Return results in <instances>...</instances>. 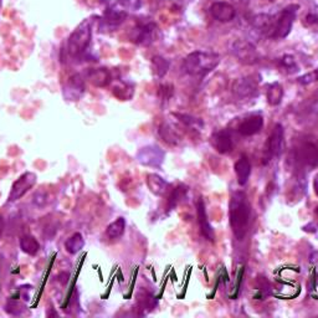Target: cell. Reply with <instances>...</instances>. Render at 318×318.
<instances>
[{
    "instance_id": "1",
    "label": "cell",
    "mask_w": 318,
    "mask_h": 318,
    "mask_svg": "<svg viewBox=\"0 0 318 318\" xmlns=\"http://www.w3.org/2000/svg\"><path fill=\"white\" fill-rule=\"evenodd\" d=\"M250 204L247 196L244 191H234L229 205V217H230V226L234 236L238 240H244L249 230L250 224Z\"/></svg>"
},
{
    "instance_id": "2",
    "label": "cell",
    "mask_w": 318,
    "mask_h": 318,
    "mask_svg": "<svg viewBox=\"0 0 318 318\" xmlns=\"http://www.w3.org/2000/svg\"><path fill=\"white\" fill-rule=\"evenodd\" d=\"M220 64V56L212 51H194L184 58L183 67L193 77H203Z\"/></svg>"
},
{
    "instance_id": "3",
    "label": "cell",
    "mask_w": 318,
    "mask_h": 318,
    "mask_svg": "<svg viewBox=\"0 0 318 318\" xmlns=\"http://www.w3.org/2000/svg\"><path fill=\"white\" fill-rule=\"evenodd\" d=\"M297 10H298V5L291 4V5L286 6L281 13L273 16L271 39H284V37L289 36L292 26H293Z\"/></svg>"
},
{
    "instance_id": "4",
    "label": "cell",
    "mask_w": 318,
    "mask_h": 318,
    "mask_svg": "<svg viewBox=\"0 0 318 318\" xmlns=\"http://www.w3.org/2000/svg\"><path fill=\"white\" fill-rule=\"evenodd\" d=\"M285 147V130L282 125L277 123L273 127L267 142H266L265 151H264V158L265 163L270 162L272 159L277 158L282 154Z\"/></svg>"
},
{
    "instance_id": "5",
    "label": "cell",
    "mask_w": 318,
    "mask_h": 318,
    "mask_svg": "<svg viewBox=\"0 0 318 318\" xmlns=\"http://www.w3.org/2000/svg\"><path fill=\"white\" fill-rule=\"evenodd\" d=\"M91 39V22L85 20L76 27L69 39V51L72 55L82 53Z\"/></svg>"
},
{
    "instance_id": "6",
    "label": "cell",
    "mask_w": 318,
    "mask_h": 318,
    "mask_svg": "<svg viewBox=\"0 0 318 318\" xmlns=\"http://www.w3.org/2000/svg\"><path fill=\"white\" fill-rule=\"evenodd\" d=\"M231 53L238 61L245 65H254L259 60V53H257L256 48L245 40H236L235 43H233Z\"/></svg>"
},
{
    "instance_id": "7",
    "label": "cell",
    "mask_w": 318,
    "mask_h": 318,
    "mask_svg": "<svg viewBox=\"0 0 318 318\" xmlns=\"http://www.w3.org/2000/svg\"><path fill=\"white\" fill-rule=\"evenodd\" d=\"M164 151L157 144H149V146L143 147L137 154L138 162L143 165H147V167H160L164 162Z\"/></svg>"
},
{
    "instance_id": "8",
    "label": "cell",
    "mask_w": 318,
    "mask_h": 318,
    "mask_svg": "<svg viewBox=\"0 0 318 318\" xmlns=\"http://www.w3.org/2000/svg\"><path fill=\"white\" fill-rule=\"evenodd\" d=\"M158 27L154 23L138 24L131 32V40L138 45H151L157 39Z\"/></svg>"
},
{
    "instance_id": "9",
    "label": "cell",
    "mask_w": 318,
    "mask_h": 318,
    "mask_svg": "<svg viewBox=\"0 0 318 318\" xmlns=\"http://www.w3.org/2000/svg\"><path fill=\"white\" fill-rule=\"evenodd\" d=\"M259 81L254 76H245L238 79L233 85V93L240 100H246L256 96L259 91Z\"/></svg>"
},
{
    "instance_id": "10",
    "label": "cell",
    "mask_w": 318,
    "mask_h": 318,
    "mask_svg": "<svg viewBox=\"0 0 318 318\" xmlns=\"http://www.w3.org/2000/svg\"><path fill=\"white\" fill-rule=\"evenodd\" d=\"M264 127V117L261 113H252L245 117L238 125V132L244 137H251L257 134Z\"/></svg>"
},
{
    "instance_id": "11",
    "label": "cell",
    "mask_w": 318,
    "mask_h": 318,
    "mask_svg": "<svg viewBox=\"0 0 318 318\" xmlns=\"http://www.w3.org/2000/svg\"><path fill=\"white\" fill-rule=\"evenodd\" d=\"M212 144L215 151L220 154H228L233 151V135L228 130H220L212 135Z\"/></svg>"
},
{
    "instance_id": "12",
    "label": "cell",
    "mask_w": 318,
    "mask_h": 318,
    "mask_svg": "<svg viewBox=\"0 0 318 318\" xmlns=\"http://www.w3.org/2000/svg\"><path fill=\"white\" fill-rule=\"evenodd\" d=\"M210 14L217 22L230 23L236 16V10L231 4L226 1H216L210 6Z\"/></svg>"
},
{
    "instance_id": "13",
    "label": "cell",
    "mask_w": 318,
    "mask_h": 318,
    "mask_svg": "<svg viewBox=\"0 0 318 318\" xmlns=\"http://www.w3.org/2000/svg\"><path fill=\"white\" fill-rule=\"evenodd\" d=\"M196 212H198V223H199V228H200V231H202V235L204 236L207 240H209V241L212 242L215 240V234H214V230H212V226L210 225L209 219H208L207 209H205V203L203 199H199L198 200Z\"/></svg>"
},
{
    "instance_id": "14",
    "label": "cell",
    "mask_w": 318,
    "mask_h": 318,
    "mask_svg": "<svg viewBox=\"0 0 318 318\" xmlns=\"http://www.w3.org/2000/svg\"><path fill=\"white\" fill-rule=\"evenodd\" d=\"M297 158L305 165H310V167L318 165V144L305 143L297 154Z\"/></svg>"
},
{
    "instance_id": "15",
    "label": "cell",
    "mask_w": 318,
    "mask_h": 318,
    "mask_svg": "<svg viewBox=\"0 0 318 318\" xmlns=\"http://www.w3.org/2000/svg\"><path fill=\"white\" fill-rule=\"evenodd\" d=\"M234 169H235L238 186H244L245 184L247 183V181H249L250 174H251V164H250V160L247 159V157H240V158L236 160L235 165H234Z\"/></svg>"
},
{
    "instance_id": "16",
    "label": "cell",
    "mask_w": 318,
    "mask_h": 318,
    "mask_svg": "<svg viewBox=\"0 0 318 318\" xmlns=\"http://www.w3.org/2000/svg\"><path fill=\"white\" fill-rule=\"evenodd\" d=\"M126 11L123 9H119L118 6H112V8L107 9L104 16V23L106 26L108 27H117L123 23L126 19Z\"/></svg>"
},
{
    "instance_id": "17",
    "label": "cell",
    "mask_w": 318,
    "mask_h": 318,
    "mask_svg": "<svg viewBox=\"0 0 318 318\" xmlns=\"http://www.w3.org/2000/svg\"><path fill=\"white\" fill-rule=\"evenodd\" d=\"M147 186L156 195H164L169 189V183L165 182L162 177H159L158 174L147 175Z\"/></svg>"
},
{
    "instance_id": "18",
    "label": "cell",
    "mask_w": 318,
    "mask_h": 318,
    "mask_svg": "<svg viewBox=\"0 0 318 318\" xmlns=\"http://www.w3.org/2000/svg\"><path fill=\"white\" fill-rule=\"evenodd\" d=\"M266 97L271 106H277L281 104L282 98H284V88L278 82L270 83L267 86V91H266Z\"/></svg>"
},
{
    "instance_id": "19",
    "label": "cell",
    "mask_w": 318,
    "mask_h": 318,
    "mask_svg": "<svg viewBox=\"0 0 318 318\" xmlns=\"http://www.w3.org/2000/svg\"><path fill=\"white\" fill-rule=\"evenodd\" d=\"M152 69H153V74L157 77H159V79L164 77L169 70V61L162 56H154L152 58Z\"/></svg>"
},
{
    "instance_id": "20",
    "label": "cell",
    "mask_w": 318,
    "mask_h": 318,
    "mask_svg": "<svg viewBox=\"0 0 318 318\" xmlns=\"http://www.w3.org/2000/svg\"><path fill=\"white\" fill-rule=\"evenodd\" d=\"M174 116L177 117V118L179 119L182 123H183V125L194 128V130H200V128L203 127V125H204V123H203L200 119L195 118V117H193V116H189V114L175 113Z\"/></svg>"
},
{
    "instance_id": "21",
    "label": "cell",
    "mask_w": 318,
    "mask_h": 318,
    "mask_svg": "<svg viewBox=\"0 0 318 318\" xmlns=\"http://www.w3.org/2000/svg\"><path fill=\"white\" fill-rule=\"evenodd\" d=\"M186 191H188V188H186V186H183V184L178 186V188H175L174 191L172 193V195L169 196V205H168V208H169V209H174L178 205V203L181 202L182 199L186 196Z\"/></svg>"
},
{
    "instance_id": "22",
    "label": "cell",
    "mask_w": 318,
    "mask_h": 318,
    "mask_svg": "<svg viewBox=\"0 0 318 318\" xmlns=\"http://www.w3.org/2000/svg\"><path fill=\"white\" fill-rule=\"evenodd\" d=\"M159 133H160L163 139L170 144H177L178 142L181 141V138L177 134V132L168 125L163 126V127L160 128V131H159Z\"/></svg>"
},
{
    "instance_id": "23",
    "label": "cell",
    "mask_w": 318,
    "mask_h": 318,
    "mask_svg": "<svg viewBox=\"0 0 318 318\" xmlns=\"http://www.w3.org/2000/svg\"><path fill=\"white\" fill-rule=\"evenodd\" d=\"M125 228H126L125 219H123V217H119L118 220H116L114 223H112L111 225L108 226V229H107V234H108V236H111V238H119V236L123 234V231H125Z\"/></svg>"
},
{
    "instance_id": "24",
    "label": "cell",
    "mask_w": 318,
    "mask_h": 318,
    "mask_svg": "<svg viewBox=\"0 0 318 318\" xmlns=\"http://www.w3.org/2000/svg\"><path fill=\"white\" fill-rule=\"evenodd\" d=\"M91 79L93 82L98 86H105L108 83L109 81V75L106 70H96L91 74Z\"/></svg>"
},
{
    "instance_id": "25",
    "label": "cell",
    "mask_w": 318,
    "mask_h": 318,
    "mask_svg": "<svg viewBox=\"0 0 318 318\" xmlns=\"http://www.w3.org/2000/svg\"><path fill=\"white\" fill-rule=\"evenodd\" d=\"M281 66L282 69L286 70L289 74H293V72L298 71V66L296 65L293 56L286 55L281 58Z\"/></svg>"
},
{
    "instance_id": "26",
    "label": "cell",
    "mask_w": 318,
    "mask_h": 318,
    "mask_svg": "<svg viewBox=\"0 0 318 318\" xmlns=\"http://www.w3.org/2000/svg\"><path fill=\"white\" fill-rule=\"evenodd\" d=\"M297 81H298V83H301V85H305V86L316 82V81H318V69L307 72V74L303 75V76L298 77V79H297Z\"/></svg>"
},
{
    "instance_id": "27",
    "label": "cell",
    "mask_w": 318,
    "mask_h": 318,
    "mask_svg": "<svg viewBox=\"0 0 318 318\" xmlns=\"http://www.w3.org/2000/svg\"><path fill=\"white\" fill-rule=\"evenodd\" d=\"M313 189H315L316 195L318 196V174H316L313 178Z\"/></svg>"
},
{
    "instance_id": "28",
    "label": "cell",
    "mask_w": 318,
    "mask_h": 318,
    "mask_svg": "<svg viewBox=\"0 0 318 318\" xmlns=\"http://www.w3.org/2000/svg\"><path fill=\"white\" fill-rule=\"evenodd\" d=\"M306 20H307L308 23H310V24H316V23H318L317 20V16H315V15H312V14H310V15L307 16V18H306Z\"/></svg>"
},
{
    "instance_id": "29",
    "label": "cell",
    "mask_w": 318,
    "mask_h": 318,
    "mask_svg": "<svg viewBox=\"0 0 318 318\" xmlns=\"http://www.w3.org/2000/svg\"><path fill=\"white\" fill-rule=\"evenodd\" d=\"M316 215H317V217H318V207H317V209H316Z\"/></svg>"
}]
</instances>
